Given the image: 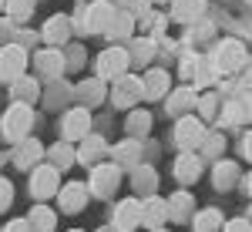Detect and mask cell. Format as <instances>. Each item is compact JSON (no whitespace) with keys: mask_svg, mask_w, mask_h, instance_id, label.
Returning a JSON list of instances; mask_svg holds the SVG:
<instances>
[{"mask_svg":"<svg viewBox=\"0 0 252 232\" xmlns=\"http://www.w3.org/2000/svg\"><path fill=\"white\" fill-rule=\"evenodd\" d=\"M128 64H131V54H128V47H121V44H111V47H104L101 54H97V77L101 81H115L128 71Z\"/></svg>","mask_w":252,"mask_h":232,"instance_id":"obj_1","label":"cell"},{"mask_svg":"<svg viewBox=\"0 0 252 232\" xmlns=\"http://www.w3.org/2000/svg\"><path fill=\"white\" fill-rule=\"evenodd\" d=\"M31 125H34V111H31V104L14 101V104L7 108V115H3V135L10 138V141H24L27 132H31Z\"/></svg>","mask_w":252,"mask_h":232,"instance_id":"obj_2","label":"cell"},{"mask_svg":"<svg viewBox=\"0 0 252 232\" xmlns=\"http://www.w3.org/2000/svg\"><path fill=\"white\" fill-rule=\"evenodd\" d=\"M121 185V165H91V182L88 192L97 199H111Z\"/></svg>","mask_w":252,"mask_h":232,"instance_id":"obj_3","label":"cell"},{"mask_svg":"<svg viewBox=\"0 0 252 232\" xmlns=\"http://www.w3.org/2000/svg\"><path fill=\"white\" fill-rule=\"evenodd\" d=\"M242 61H246V47L239 40H222L212 58V67L215 74H232L235 67H242Z\"/></svg>","mask_w":252,"mask_h":232,"instance_id":"obj_4","label":"cell"},{"mask_svg":"<svg viewBox=\"0 0 252 232\" xmlns=\"http://www.w3.org/2000/svg\"><path fill=\"white\" fill-rule=\"evenodd\" d=\"M202 138H205V125H202V118H195V115H182V118H178V125H175V141L182 145V152L198 148Z\"/></svg>","mask_w":252,"mask_h":232,"instance_id":"obj_5","label":"cell"},{"mask_svg":"<svg viewBox=\"0 0 252 232\" xmlns=\"http://www.w3.org/2000/svg\"><path fill=\"white\" fill-rule=\"evenodd\" d=\"M145 98V88H141V77H131V74H121L115 77V88H111V101L118 108H131Z\"/></svg>","mask_w":252,"mask_h":232,"instance_id":"obj_6","label":"cell"},{"mask_svg":"<svg viewBox=\"0 0 252 232\" xmlns=\"http://www.w3.org/2000/svg\"><path fill=\"white\" fill-rule=\"evenodd\" d=\"M61 135H64V141H81L84 135H91V111L88 108H71L61 121Z\"/></svg>","mask_w":252,"mask_h":232,"instance_id":"obj_7","label":"cell"},{"mask_svg":"<svg viewBox=\"0 0 252 232\" xmlns=\"http://www.w3.org/2000/svg\"><path fill=\"white\" fill-rule=\"evenodd\" d=\"M24 67H27V51H24L20 44L0 47V77H3V81H17V77L24 74Z\"/></svg>","mask_w":252,"mask_h":232,"instance_id":"obj_8","label":"cell"},{"mask_svg":"<svg viewBox=\"0 0 252 232\" xmlns=\"http://www.w3.org/2000/svg\"><path fill=\"white\" fill-rule=\"evenodd\" d=\"M115 3L111 0H94L88 10H84V20H81V27L84 31H91V34H101V31H108V24L115 17Z\"/></svg>","mask_w":252,"mask_h":232,"instance_id":"obj_9","label":"cell"},{"mask_svg":"<svg viewBox=\"0 0 252 232\" xmlns=\"http://www.w3.org/2000/svg\"><path fill=\"white\" fill-rule=\"evenodd\" d=\"M58 189H61V172L54 165H37L34 175H31V192H34V199H51Z\"/></svg>","mask_w":252,"mask_h":232,"instance_id":"obj_10","label":"cell"},{"mask_svg":"<svg viewBox=\"0 0 252 232\" xmlns=\"http://www.w3.org/2000/svg\"><path fill=\"white\" fill-rule=\"evenodd\" d=\"M168 222V199H158V195H148L141 202V226L148 229H161Z\"/></svg>","mask_w":252,"mask_h":232,"instance_id":"obj_11","label":"cell"},{"mask_svg":"<svg viewBox=\"0 0 252 232\" xmlns=\"http://www.w3.org/2000/svg\"><path fill=\"white\" fill-rule=\"evenodd\" d=\"M141 226V202L138 199H125L115 205V229L118 232H131Z\"/></svg>","mask_w":252,"mask_h":232,"instance_id":"obj_12","label":"cell"},{"mask_svg":"<svg viewBox=\"0 0 252 232\" xmlns=\"http://www.w3.org/2000/svg\"><path fill=\"white\" fill-rule=\"evenodd\" d=\"M58 202L64 212H81L84 205H88V185H81V182H67L64 189H58Z\"/></svg>","mask_w":252,"mask_h":232,"instance_id":"obj_13","label":"cell"},{"mask_svg":"<svg viewBox=\"0 0 252 232\" xmlns=\"http://www.w3.org/2000/svg\"><path fill=\"white\" fill-rule=\"evenodd\" d=\"M108 152V141L101 135H84L81 138V148H78V162L81 165H97Z\"/></svg>","mask_w":252,"mask_h":232,"instance_id":"obj_14","label":"cell"},{"mask_svg":"<svg viewBox=\"0 0 252 232\" xmlns=\"http://www.w3.org/2000/svg\"><path fill=\"white\" fill-rule=\"evenodd\" d=\"M141 88H145V98H165L168 88H172V77H168V71H161V67H152V71H145V77H141Z\"/></svg>","mask_w":252,"mask_h":232,"instance_id":"obj_15","label":"cell"},{"mask_svg":"<svg viewBox=\"0 0 252 232\" xmlns=\"http://www.w3.org/2000/svg\"><path fill=\"white\" fill-rule=\"evenodd\" d=\"M195 104H198V91L195 88H178V91H172L168 95V115H175V118H182V115H189Z\"/></svg>","mask_w":252,"mask_h":232,"instance_id":"obj_16","label":"cell"},{"mask_svg":"<svg viewBox=\"0 0 252 232\" xmlns=\"http://www.w3.org/2000/svg\"><path fill=\"white\" fill-rule=\"evenodd\" d=\"M175 175H178V182H185V185L198 182V175H202V158L195 152H182L178 162H175Z\"/></svg>","mask_w":252,"mask_h":232,"instance_id":"obj_17","label":"cell"},{"mask_svg":"<svg viewBox=\"0 0 252 232\" xmlns=\"http://www.w3.org/2000/svg\"><path fill=\"white\" fill-rule=\"evenodd\" d=\"M67 37H71V17L67 14L47 17V24H44V40L47 44H67Z\"/></svg>","mask_w":252,"mask_h":232,"instance_id":"obj_18","label":"cell"},{"mask_svg":"<svg viewBox=\"0 0 252 232\" xmlns=\"http://www.w3.org/2000/svg\"><path fill=\"white\" fill-rule=\"evenodd\" d=\"M40 155H44V145H40L37 138H24V141H17L14 162H17V168H34L40 162Z\"/></svg>","mask_w":252,"mask_h":232,"instance_id":"obj_19","label":"cell"},{"mask_svg":"<svg viewBox=\"0 0 252 232\" xmlns=\"http://www.w3.org/2000/svg\"><path fill=\"white\" fill-rule=\"evenodd\" d=\"M131 185H135V192H141L145 199H148V195H155L158 192V175H155V168L138 162L135 168H131Z\"/></svg>","mask_w":252,"mask_h":232,"instance_id":"obj_20","label":"cell"},{"mask_svg":"<svg viewBox=\"0 0 252 232\" xmlns=\"http://www.w3.org/2000/svg\"><path fill=\"white\" fill-rule=\"evenodd\" d=\"M34 64H37V71L44 77H61V71L67 67V61H64V54L61 51H37V58H34Z\"/></svg>","mask_w":252,"mask_h":232,"instance_id":"obj_21","label":"cell"},{"mask_svg":"<svg viewBox=\"0 0 252 232\" xmlns=\"http://www.w3.org/2000/svg\"><path fill=\"white\" fill-rule=\"evenodd\" d=\"M205 14V0H172V20L178 24H195Z\"/></svg>","mask_w":252,"mask_h":232,"instance_id":"obj_22","label":"cell"},{"mask_svg":"<svg viewBox=\"0 0 252 232\" xmlns=\"http://www.w3.org/2000/svg\"><path fill=\"white\" fill-rule=\"evenodd\" d=\"M115 165H128V168H135L138 162H141V145H138V138H125V141H118L115 148Z\"/></svg>","mask_w":252,"mask_h":232,"instance_id":"obj_23","label":"cell"},{"mask_svg":"<svg viewBox=\"0 0 252 232\" xmlns=\"http://www.w3.org/2000/svg\"><path fill=\"white\" fill-rule=\"evenodd\" d=\"M131 31H135V17H131V10H115V17L108 24V37L111 40H128L131 37Z\"/></svg>","mask_w":252,"mask_h":232,"instance_id":"obj_24","label":"cell"},{"mask_svg":"<svg viewBox=\"0 0 252 232\" xmlns=\"http://www.w3.org/2000/svg\"><path fill=\"white\" fill-rule=\"evenodd\" d=\"M235 178H239V165L235 162H219L212 172V185L219 189V192H229L235 185Z\"/></svg>","mask_w":252,"mask_h":232,"instance_id":"obj_25","label":"cell"},{"mask_svg":"<svg viewBox=\"0 0 252 232\" xmlns=\"http://www.w3.org/2000/svg\"><path fill=\"white\" fill-rule=\"evenodd\" d=\"M192 205L195 199L189 192H175L172 199H168V219H175V222H185L189 215H192Z\"/></svg>","mask_w":252,"mask_h":232,"instance_id":"obj_26","label":"cell"},{"mask_svg":"<svg viewBox=\"0 0 252 232\" xmlns=\"http://www.w3.org/2000/svg\"><path fill=\"white\" fill-rule=\"evenodd\" d=\"M10 95L17 98V101H24V104H31V101L40 95V84L34 81V77H24V74H20L17 81H10Z\"/></svg>","mask_w":252,"mask_h":232,"instance_id":"obj_27","label":"cell"},{"mask_svg":"<svg viewBox=\"0 0 252 232\" xmlns=\"http://www.w3.org/2000/svg\"><path fill=\"white\" fill-rule=\"evenodd\" d=\"M54 212L47 209V205H34V212H31V219H27V226H31V232H54Z\"/></svg>","mask_w":252,"mask_h":232,"instance_id":"obj_28","label":"cell"},{"mask_svg":"<svg viewBox=\"0 0 252 232\" xmlns=\"http://www.w3.org/2000/svg\"><path fill=\"white\" fill-rule=\"evenodd\" d=\"M222 215L215 212V209H202V212H195V219H192V229L195 232H219L222 229Z\"/></svg>","mask_w":252,"mask_h":232,"instance_id":"obj_29","label":"cell"},{"mask_svg":"<svg viewBox=\"0 0 252 232\" xmlns=\"http://www.w3.org/2000/svg\"><path fill=\"white\" fill-rule=\"evenodd\" d=\"M47 155H51V162H54V168H58V172L78 162V152L71 148V141H58V145H54V148H51Z\"/></svg>","mask_w":252,"mask_h":232,"instance_id":"obj_30","label":"cell"},{"mask_svg":"<svg viewBox=\"0 0 252 232\" xmlns=\"http://www.w3.org/2000/svg\"><path fill=\"white\" fill-rule=\"evenodd\" d=\"M148 132H152V115H148V111H131V115H128V135L145 138Z\"/></svg>","mask_w":252,"mask_h":232,"instance_id":"obj_31","label":"cell"},{"mask_svg":"<svg viewBox=\"0 0 252 232\" xmlns=\"http://www.w3.org/2000/svg\"><path fill=\"white\" fill-rule=\"evenodd\" d=\"M78 95L88 101V104H97L101 98H104V84H101V77H94V81H84V84H78Z\"/></svg>","mask_w":252,"mask_h":232,"instance_id":"obj_32","label":"cell"},{"mask_svg":"<svg viewBox=\"0 0 252 232\" xmlns=\"http://www.w3.org/2000/svg\"><path fill=\"white\" fill-rule=\"evenodd\" d=\"M3 7H7L10 20H27V17H31V10H34V0H7Z\"/></svg>","mask_w":252,"mask_h":232,"instance_id":"obj_33","label":"cell"},{"mask_svg":"<svg viewBox=\"0 0 252 232\" xmlns=\"http://www.w3.org/2000/svg\"><path fill=\"white\" fill-rule=\"evenodd\" d=\"M242 118H246L242 101H229V104L222 108V125H242Z\"/></svg>","mask_w":252,"mask_h":232,"instance_id":"obj_34","label":"cell"},{"mask_svg":"<svg viewBox=\"0 0 252 232\" xmlns=\"http://www.w3.org/2000/svg\"><path fill=\"white\" fill-rule=\"evenodd\" d=\"M131 44H135V47H131L128 54H131L135 61H141V64H145V61L152 58V51H155V40H148V37H141V40H131Z\"/></svg>","mask_w":252,"mask_h":232,"instance_id":"obj_35","label":"cell"},{"mask_svg":"<svg viewBox=\"0 0 252 232\" xmlns=\"http://www.w3.org/2000/svg\"><path fill=\"white\" fill-rule=\"evenodd\" d=\"M202 148H205V155H212V158H215V155H222V148H225V138L215 135V132H212V135L205 132V138H202Z\"/></svg>","mask_w":252,"mask_h":232,"instance_id":"obj_36","label":"cell"},{"mask_svg":"<svg viewBox=\"0 0 252 232\" xmlns=\"http://www.w3.org/2000/svg\"><path fill=\"white\" fill-rule=\"evenodd\" d=\"M212 77H215V67H212V64H209L205 58H198V71H195V84H198V88H209V81H212Z\"/></svg>","mask_w":252,"mask_h":232,"instance_id":"obj_37","label":"cell"},{"mask_svg":"<svg viewBox=\"0 0 252 232\" xmlns=\"http://www.w3.org/2000/svg\"><path fill=\"white\" fill-rule=\"evenodd\" d=\"M178 71H182V77H185V81H195V71H198V54H185Z\"/></svg>","mask_w":252,"mask_h":232,"instance_id":"obj_38","label":"cell"},{"mask_svg":"<svg viewBox=\"0 0 252 232\" xmlns=\"http://www.w3.org/2000/svg\"><path fill=\"white\" fill-rule=\"evenodd\" d=\"M10 202H14V185H10L7 178H0V212L10 209Z\"/></svg>","mask_w":252,"mask_h":232,"instance_id":"obj_39","label":"cell"},{"mask_svg":"<svg viewBox=\"0 0 252 232\" xmlns=\"http://www.w3.org/2000/svg\"><path fill=\"white\" fill-rule=\"evenodd\" d=\"M195 108L202 111V118H212L215 115V95H198V104Z\"/></svg>","mask_w":252,"mask_h":232,"instance_id":"obj_40","label":"cell"},{"mask_svg":"<svg viewBox=\"0 0 252 232\" xmlns=\"http://www.w3.org/2000/svg\"><path fill=\"white\" fill-rule=\"evenodd\" d=\"M222 232H252V222L249 219H229V222H222Z\"/></svg>","mask_w":252,"mask_h":232,"instance_id":"obj_41","label":"cell"},{"mask_svg":"<svg viewBox=\"0 0 252 232\" xmlns=\"http://www.w3.org/2000/svg\"><path fill=\"white\" fill-rule=\"evenodd\" d=\"M3 232H31V226H27V219H14Z\"/></svg>","mask_w":252,"mask_h":232,"instance_id":"obj_42","label":"cell"},{"mask_svg":"<svg viewBox=\"0 0 252 232\" xmlns=\"http://www.w3.org/2000/svg\"><path fill=\"white\" fill-rule=\"evenodd\" d=\"M242 155H246V158L252 162V132H249L246 138H242Z\"/></svg>","mask_w":252,"mask_h":232,"instance_id":"obj_43","label":"cell"},{"mask_svg":"<svg viewBox=\"0 0 252 232\" xmlns=\"http://www.w3.org/2000/svg\"><path fill=\"white\" fill-rule=\"evenodd\" d=\"M7 31H10V24H7V20H0V37H3Z\"/></svg>","mask_w":252,"mask_h":232,"instance_id":"obj_44","label":"cell"},{"mask_svg":"<svg viewBox=\"0 0 252 232\" xmlns=\"http://www.w3.org/2000/svg\"><path fill=\"white\" fill-rule=\"evenodd\" d=\"M97 232H118V229H115V226H104V229H97Z\"/></svg>","mask_w":252,"mask_h":232,"instance_id":"obj_45","label":"cell"},{"mask_svg":"<svg viewBox=\"0 0 252 232\" xmlns=\"http://www.w3.org/2000/svg\"><path fill=\"white\" fill-rule=\"evenodd\" d=\"M246 189H249V195H252V175H249V178H246Z\"/></svg>","mask_w":252,"mask_h":232,"instance_id":"obj_46","label":"cell"},{"mask_svg":"<svg viewBox=\"0 0 252 232\" xmlns=\"http://www.w3.org/2000/svg\"><path fill=\"white\" fill-rule=\"evenodd\" d=\"M111 3H115V0H111ZM118 3H125V7H128V3H131V0H118Z\"/></svg>","mask_w":252,"mask_h":232,"instance_id":"obj_47","label":"cell"},{"mask_svg":"<svg viewBox=\"0 0 252 232\" xmlns=\"http://www.w3.org/2000/svg\"><path fill=\"white\" fill-rule=\"evenodd\" d=\"M152 232H165V229H152Z\"/></svg>","mask_w":252,"mask_h":232,"instance_id":"obj_48","label":"cell"},{"mask_svg":"<svg viewBox=\"0 0 252 232\" xmlns=\"http://www.w3.org/2000/svg\"><path fill=\"white\" fill-rule=\"evenodd\" d=\"M0 165H3V155H0Z\"/></svg>","mask_w":252,"mask_h":232,"instance_id":"obj_49","label":"cell"},{"mask_svg":"<svg viewBox=\"0 0 252 232\" xmlns=\"http://www.w3.org/2000/svg\"><path fill=\"white\" fill-rule=\"evenodd\" d=\"M3 3H7V0H0V7H3Z\"/></svg>","mask_w":252,"mask_h":232,"instance_id":"obj_50","label":"cell"},{"mask_svg":"<svg viewBox=\"0 0 252 232\" xmlns=\"http://www.w3.org/2000/svg\"><path fill=\"white\" fill-rule=\"evenodd\" d=\"M71 232H81V229H71Z\"/></svg>","mask_w":252,"mask_h":232,"instance_id":"obj_51","label":"cell"}]
</instances>
